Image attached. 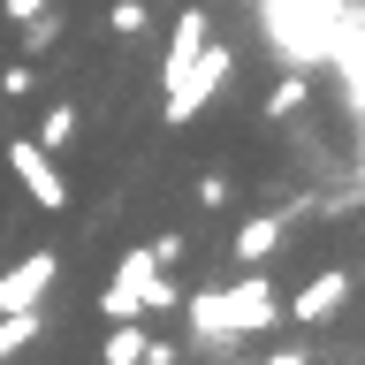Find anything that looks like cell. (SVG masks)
Here are the masks:
<instances>
[{
  "label": "cell",
  "instance_id": "obj_1",
  "mask_svg": "<svg viewBox=\"0 0 365 365\" xmlns=\"http://www.w3.org/2000/svg\"><path fill=\"white\" fill-rule=\"evenodd\" d=\"M8 168H16V182L31 190V205H38V213H61V205H68V182H61V168H53V153H46V145L8 137Z\"/></svg>",
  "mask_w": 365,
  "mask_h": 365
},
{
  "label": "cell",
  "instance_id": "obj_2",
  "mask_svg": "<svg viewBox=\"0 0 365 365\" xmlns=\"http://www.w3.org/2000/svg\"><path fill=\"white\" fill-rule=\"evenodd\" d=\"M53 282V251H31L23 267H8V282H0V312H31V297Z\"/></svg>",
  "mask_w": 365,
  "mask_h": 365
},
{
  "label": "cell",
  "instance_id": "obj_3",
  "mask_svg": "<svg viewBox=\"0 0 365 365\" xmlns=\"http://www.w3.org/2000/svg\"><path fill=\"white\" fill-rule=\"evenodd\" d=\"M198 46H205V8H182V23H175V46H168V76H182Z\"/></svg>",
  "mask_w": 365,
  "mask_h": 365
},
{
  "label": "cell",
  "instance_id": "obj_4",
  "mask_svg": "<svg viewBox=\"0 0 365 365\" xmlns=\"http://www.w3.org/2000/svg\"><path fill=\"white\" fill-rule=\"evenodd\" d=\"M145 327H137V319H122V327H114L107 335V350H99V365H145Z\"/></svg>",
  "mask_w": 365,
  "mask_h": 365
},
{
  "label": "cell",
  "instance_id": "obj_5",
  "mask_svg": "<svg viewBox=\"0 0 365 365\" xmlns=\"http://www.w3.org/2000/svg\"><path fill=\"white\" fill-rule=\"evenodd\" d=\"M107 31H114V38H145V31H153V8H145V0H114Z\"/></svg>",
  "mask_w": 365,
  "mask_h": 365
},
{
  "label": "cell",
  "instance_id": "obj_6",
  "mask_svg": "<svg viewBox=\"0 0 365 365\" xmlns=\"http://www.w3.org/2000/svg\"><path fill=\"white\" fill-rule=\"evenodd\" d=\"M38 145H46V153H68V145H76V107H53V114H46Z\"/></svg>",
  "mask_w": 365,
  "mask_h": 365
},
{
  "label": "cell",
  "instance_id": "obj_7",
  "mask_svg": "<svg viewBox=\"0 0 365 365\" xmlns=\"http://www.w3.org/2000/svg\"><path fill=\"white\" fill-rule=\"evenodd\" d=\"M335 297H342V274H319L312 289L297 297V319H319V312H327V304H335Z\"/></svg>",
  "mask_w": 365,
  "mask_h": 365
},
{
  "label": "cell",
  "instance_id": "obj_8",
  "mask_svg": "<svg viewBox=\"0 0 365 365\" xmlns=\"http://www.w3.org/2000/svg\"><path fill=\"white\" fill-rule=\"evenodd\" d=\"M31 335H38V319H31V312H0V358H16Z\"/></svg>",
  "mask_w": 365,
  "mask_h": 365
},
{
  "label": "cell",
  "instance_id": "obj_9",
  "mask_svg": "<svg viewBox=\"0 0 365 365\" xmlns=\"http://www.w3.org/2000/svg\"><path fill=\"white\" fill-rule=\"evenodd\" d=\"M274 244H282V221H251V228H244V244H236V259H267Z\"/></svg>",
  "mask_w": 365,
  "mask_h": 365
},
{
  "label": "cell",
  "instance_id": "obj_10",
  "mask_svg": "<svg viewBox=\"0 0 365 365\" xmlns=\"http://www.w3.org/2000/svg\"><path fill=\"white\" fill-rule=\"evenodd\" d=\"M31 91H38V68H31V61H8V68H0V99H31Z\"/></svg>",
  "mask_w": 365,
  "mask_h": 365
},
{
  "label": "cell",
  "instance_id": "obj_11",
  "mask_svg": "<svg viewBox=\"0 0 365 365\" xmlns=\"http://www.w3.org/2000/svg\"><path fill=\"white\" fill-rule=\"evenodd\" d=\"M198 205H213V213H221V205H228V175H198Z\"/></svg>",
  "mask_w": 365,
  "mask_h": 365
},
{
  "label": "cell",
  "instance_id": "obj_12",
  "mask_svg": "<svg viewBox=\"0 0 365 365\" xmlns=\"http://www.w3.org/2000/svg\"><path fill=\"white\" fill-rule=\"evenodd\" d=\"M289 107H304V76H289V84L274 91V114H289Z\"/></svg>",
  "mask_w": 365,
  "mask_h": 365
},
{
  "label": "cell",
  "instance_id": "obj_13",
  "mask_svg": "<svg viewBox=\"0 0 365 365\" xmlns=\"http://www.w3.org/2000/svg\"><path fill=\"white\" fill-rule=\"evenodd\" d=\"M31 16H46V0H8V23H31Z\"/></svg>",
  "mask_w": 365,
  "mask_h": 365
}]
</instances>
